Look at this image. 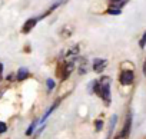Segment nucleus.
<instances>
[{"label": "nucleus", "instance_id": "14", "mask_svg": "<svg viewBox=\"0 0 146 139\" xmlns=\"http://www.w3.org/2000/svg\"><path fill=\"white\" fill-rule=\"evenodd\" d=\"M46 83H47V88H49V90H52V89L54 88V85H56L53 79H47V80H46Z\"/></svg>", "mask_w": 146, "mask_h": 139}, {"label": "nucleus", "instance_id": "13", "mask_svg": "<svg viewBox=\"0 0 146 139\" xmlns=\"http://www.w3.org/2000/svg\"><path fill=\"white\" fill-rule=\"evenodd\" d=\"M36 125H37V122H33V123L29 126V129L26 130V135H32V133H33V130H35V128H36Z\"/></svg>", "mask_w": 146, "mask_h": 139}, {"label": "nucleus", "instance_id": "9", "mask_svg": "<svg viewBox=\"0 0 146 139\" xmlns=\"http://www.w3.org/2000/svg\"><path fill=\"white\" fill-rule=\"evenodd\" d=\"M116 122H117V116H116V115H113V116H112V119H110V125H109V138H110V135H112V132H113V128H115Z\"/></svg>", "mask_w": 146, "mask_h": 139}, {"label": "nucleus", "instance_id": "1", "mask_svg": "<svg viewBox=\"0 0 146 139\" xmlns=\"http://www.w3.org/2000/svg\"><path fill=\"white\" fill-rule=\"evenodd\" d=\"M100 88H99V96L103 99V102L106 105L110 103V79L109 78H103L102 80H99Z\"/></svg>", "mask_w": 146, "mask_h": 139}, {"label": "nucleus", "instance_id": "19", "mask_svg": "<svg viewBox=\"0 0 146 139\" xmlns=\"http://www.w3.org/2000/svg\"><path fill=\"white\" fill-rule=\"evenodd\" d=\"M143 75L146 76V60H145V63H143Z\"/></svg>", "mask_w": 146, "mask_h": 139}, {"label": "nucleus", "instance_id": "7", "mask_svg": "<svg viewBox=\"0 0 146 139\" xmlns=\"http://www.w3.org/2000/svg\"><path fill=\"white\" fill-rule=\"evenodd\" d=\"M27 76H29V69H27V67H20L19 70H17V76H16V79H17L19 82H22V80L27 79Z\"/></svg>", "mask_w": 146, "mask_h": 139}, {"label": "nucleus", "instance_id": "16", "mask_svg": "<svg viewBox=\"0 0 146 139\" xmlns=\"http://www.w3.org/2000/svg\"><path fill=\"white\" fill-rule=\"evenodd\" d=\"M7 130V126H6V123L5 122H0V133H5Z\"/></svg>", "mask_w": 146, "mask_h": 139}, {"label": "nucleus", "instance_id": "17", "mask_svg": "<svg viewBox=\"0 0 146 139\" xmlns=\"http://www.w3.org/2000/svg\"><path fill=\"white\" fill-rule=\"evenodd\" d=\"M122 0H109V3H110V7H113V6H116L117 3H120Z\"/></svg>", "mask_w": 146, "mask_h": 139}, {"label": "nucleus", "instance_id": "18", "mask_svg": "<svg viewBox=\"0 0 146 139\" xmlns=\"http://www.w3.org/2000/svg\"><path fill=\"white\" fill-rule=\"evenodd\" d=\"M2 76H3V63L0 62V79H2Z\"/></svg>", "mask_w": 146, "mask_h": 139}, {"label": "nucleus", "instance_id": "3", "mask_svg": "<svg viewBox=\"0 0 146 139\" xmlns=\"http://www.w3.org/2000/svg\"><path fill=\"white\" fill-rule=\"evenodd\" d=\"M133 79H135V75H133V70H123L122 73H120V76H119V82L122 83V85H132V82H133Z\"/></svg>", "mask_w": 146, "mask_h": 139}, {"label": "nucleus", "instance_id": "5", "mask_svg": "<svg viewBox=\"0 0 146 139\" xmlns=\"http://www.w3.org/2000/svg\"><path fill=\"white\" fill-rule=\"evenodd\" d=\"M130 125H132V115H127L126 118V122H125V126H123V130L122 133L117 136V138H122V139H126L130 133Z\"/></svg>", "mask_w": 146, "mask_h": 139}, {"label": "nucleus", "instance_id": "6", "mask_svg": "<svg viewBox=\"0 0 146 139\" xmlns=\"http://www.w3.org/2000/svg\"><path fill=\"white\" fill-rule=\"evenodd\" d=\"M36 23H37V19H35V17H32V19H29V20H26V23L23 25V27H22V33H29L35 26H36Z\"/></svg>", "mask_w": 146, "mask_h": 139}, {"label": "nucleus", "instance_id": "15", "mask_svg": "<svg viewBox=\"0 0 146 139\" xmlns=\"http://www.w3.org/2000/svg\"><path fill=\"white\" fill-rule=\"evenodd\" d=\"M95 125H96V130H102V128H103V122H102L100 119H98V120L95 122Z\"/></svg>", "mask_w": 146, "mask_h": 139}, {"label": "nucleus", "instance_id": "8", "mask_svg": "<svg viewBox=\"0 0 146 139\" xmlns=\"http://www.w3.org/2000/svg\"><path fill=\"white\" fill-rule=\"evenodd\" d=\"M59 103H60V100H56V102H54V103H53V105L50 106V109H49V110H47V112H46V113L43 115V118L40 119V123H43V122H44V120H46V119L49 118V115H50V113H52V112H53V110H54V109H56L57 106H59Z\"/></svg>", "mask_w": 146, "mask_h": 139}, {"label": "nucleus", "instance_id": "12", "mask_svg": "<svg viewBox=\"0 0 146 139\" xmlns=\"http://www.w3.org/2000/svg\"><path fill=\"white\" fill-rule=\"evenodd\" d=\"M145 46H146V32L143 33V36H142L140 40H139V47H140V49H145Z\"/></svg>", "mask_w": 146, "mask_h": 139}, {"label": "nucleus", "instance_id": "2", "mask_svg": "<svg viewBox=\"0 0 146 139\" xmlns=\"http://www.w3.org/2000/svg\"><path fill=\"white\" fill-rule=\"evenodd\" d=\"M73 67H75V63H73L72 60H70V62H69V60H67V62H62V63L59 65V67H57V70H56V75H57L62 80H66V79L70 76Z\"/></svg>", "mask_w": 146, "mask_h": 139}, {"label": "nucleus", "instance_id": "4", "mask_svg": "<svg viewBox=\"0 0 146 139\" xmlns=\"http://www.w3.org/2000/svg\"><path fill=\"white\" fill-rule=\"evenodd\" d=\"M108 66V60H105V59H95L93 60V63H92V69L95 72H98V73H100V72H103V69Z\"/></svg>", "mask_w": 146, "mask_h": 139}, {"label": "nucleus", "instance_id": "11", "mask_svg": "<svg viewBox=\"0 0 146 139\" xmlns=\"http://www.w3.org/2000/svg\"><path fill=\"white\" fill-rule=\"evenodd\" d=\"M106 13H108V15H112V16H117V15L122 13V10H120V9H116V7H109V9L106 10Z\"/></svg>", "mask_w": 146, "mask_h": 139}, {"label": "nucleus", "instance_id": "10", "mask_svg": "<svg viewBox=\"0 0 146 139\" xmlns=\"http://www.w3.org/2000/svg\"><path fill=\"white\" fill-rule=\"evenodd\" d=\"M79 53V46H75V47H72V49H69L67 50V57H72V56H76Z\"/></svg>", "mask_w": 146, "mask_h": 139}]
</instances>
